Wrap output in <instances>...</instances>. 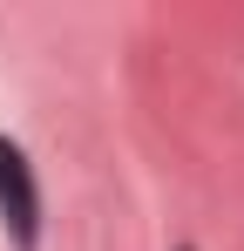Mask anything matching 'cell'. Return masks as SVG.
I'll return each instance as SVG.
<instances>
[{
	"label": "cell",
	"instance_id": "1",
	"mask_svg": "<svg viewBox=\"0 0 244 251\" xmlns=\"http://www.w3.org/2000/svg\"><path fill=\"white\" fill-rule=\"evenodd\" d=\"M0 224L21 251L41 245V183H34V163L14 136H0Z\"/></svg>",
	"mask_w": 244,
	"mask_h": 251
}]
</instances>
